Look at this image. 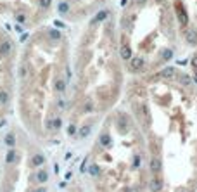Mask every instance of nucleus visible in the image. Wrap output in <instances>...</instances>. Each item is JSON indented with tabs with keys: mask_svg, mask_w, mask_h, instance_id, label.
Returning a JSON list of instances; mask_svg holds the SVG:
<instances>
[{
	"mask_svg": "<svg viewBox=\"0 0 197 192\" xmlns=\"http://www.w3.org/2000/svg\"><path fill=\"white\" fill-rule=\"evenodd\" d=\"M135 106V119L145 135L149 152L150 192H195L197 189V101L188 95L149 94Z\"/></svg>",
	"mask_w": 197,
	"mask_h": 192,
	"instance_id": "1",
	"label": "nucleus"
},
{
	"mask_svg": "<svg viewBox=\"0 0 197 192\" xmlns=\"http://www.w3.org/2000/svg\"><path fill=\"white\" fill-rule=\"evenodd\" d=\"M66 64L62 35L55 30L38 31L24 50L19 71V102L24 121L37 133L61 126L64 109Z\"/></svg>",
	"mask_w": 197,
	"mask_h": 192,
	"instance_id": "2",
	"label": "nucleus"
},
{
	"mask_svg": "<svg viewBox=\"0 0 197 192\" xmlns=\"http://www.w3.org/2000/svg\"><path fill=\"white\" fill-rule=\"evenodd\" d=\"M97 192H150L149 156L144 137L126 112L106 121L90 163Z\"/></svg>",
	"mask_w": 197,
	"mask_h": 192,
	"instance_id": "3",
	"label": "nucleus"
},
{
	"mask_svg": "<svg viewBox=\"0 0 197 192\" xmlns=\"http://www.w3.org/2000/svg\"><path fill=\"white\" fill-rule=\"evenodd\" d=\"M14 75V47L11 38L0 30V116L7 111L12 95Z\"/></svg>",
	"mask_w": 197,
	"mask_h": 192,
	"instance_id": "4",
	"label": "nucleus"
},
{
	"mask_svg": "<svg viewBox=\"0 0 197 192\" xmlns=\"http://www.w3.org/2000/svg\"><path fill=\"white\" fill-rule=\"evenodd\" d=\"M52 0H0V11H11L17 17L37 21L42 12L48 11Z\"/></svg>",
	"mask_w": 197,
	"mask_h": 192,
	"instance_id": "5",
	"label": "nucleus"
},
{
	"mask_svg": "<svg viewBox=\"0 0 197 192\" xmlns=\"http://www.w3.org/2000/svg\"><path fill=\"white\" fill-rule=\"evenodd\" d=\"M130 66H132V69H133V71L142 69V66H144V59L137 55V57H133L132 61H130Z\"/></svg>",
	"mask_w": 197,
	"mask_h": 192,
	"instance_id": "6",
	"label": "nucleus"
},
{
	"mask_svg": "<svg viewBox=\"0 0 197 192\" xmlns=\"http://www.w3.org/2000/svg\"><path fill=\"white\" fill-rule=\"evenodd\" d=\"M176 16H178V19H180V24L185 26L187 24V14H185V11H183V7H181L180 4L176 5Z\"/></svg>",
	"mask_w": 197,
	"mask_h": 192,
	"instance_id": "7",
	"label": "nucleus"
},
{
	"mask_svg": "<svg viewBox=\"0 0 197 192\" xmlns=\"http://www.w3.org/2000/svg\"><path fill=\"white\" fill-rule=\"evenodd\" d=\"M161 78H171V76H175V68H171V66H166L164 69L159 73Z\"/></svg>",
	"mask_w": 197,
	"mask_h": 192,
	"instance_id": "8",
	"label": "nucleus"
},
{
	"mask_svg": "<svg viewBox=\"0 0 197 192\" xmlns=\"http://www.w3.org/2000/svg\"><path fill=\"white\" fill-rule=\"evenodd\" d=\"M187 40H188V43H197V31L194 28L187 31Z\"/></svg>",
	"mask_w": 197,
	"mask_h": 192,
	"instance_id": "9",
	"label": "nucleus"
},
{
	"mask_svg": "<svg viewBox=\"0 0 197 192\" xmlns=\"http://www.w3.org/2000/svg\"><path fill=\"white\" fill-rule=\"evenodd\" d=\"M171 55H173V52H171V50H166L164 55H163V59H164V61H168V59H171Z\"/></svg>",
	"mask_w": 197,
	"mask_h": 192,
	"instance_id": "10",
	"label": "nucleus"
},
{
	"mask_svg": "<svg viewBox=\"0 0 197 192\" xmlns=\"http://www.w3.org/2000/svg\"><path fill=\"white\" fill-rule=\"evenodd\" d=\"M192 64H194V66H197V57L194 59V61H192Z\"/></svg>",
	"mask_w": 197,
	"mask_h": 192,
	"instance_id": "11",
	"label": "nucleus"
},
{
	"mask_svg": "<svg viewBox=\"0 0 197 192\" xmlns=\"http://www.w3.org/2000/svg\"><path fill=\"white\" fill-rule=\"evenodd\" d=\"M195 192H197V189H195Z\"/></svg>",
	"mask_w": 197,
	"mask_h": 192,
	"instance_id": "12",
	"label": "nucleus"
}]
</instances>
